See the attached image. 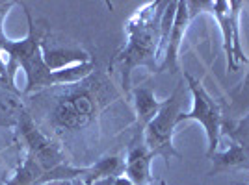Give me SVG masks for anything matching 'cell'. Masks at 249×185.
<instances>
[{"label": "cell", "instance_id": "14", "mask_svg": "<svg viewBox=\"0 0 249 185\" xmlns=\"http://www.w3.org/2000/svg\"><path fill=\"white\" fill-rule=\"evenodd\" d=\"M43 172L45 170L41 169V165L37 163V159L30 152H26V157L22 159L19 169L13 172L11 180L6 185H37Z\"/></svg>", "mask_w": 249, "mask_h": 185}, {"label": "cell", "instance_id": "4", "mask_svg": "<svg viewBox=\"0 0 249 185\" xmlns=\"http://www.w3.org/2000/svg\"><path fill=\"white\" fill-rule=\"evenodd\" d=\"M190 17H194L199 10H207L214 15L218 22L223 50L227 56V71L232 72L238 69V63H248V56L242 48L240 41V13L246 8L242 0H214V2H188Z\"/></svg>", "mask_w": 249, "mask_h": 185}, {"label": "cell", "instance_id": "16", "mask_svg": "<svg viewBox=\"0 0 249 185\" xmlns=\"http://www.w3.org/2000/svg\"><path fill=\"white\" fill-rule=\"evenodd\" d=\"M229 109L234 117H238V115L244 117L246 113H249V74L236 89L231 91V106H229Z\"/></svg>", "mask_w": 249, "mask_h": 185}, {"label": "cell", "instance_id": "15", "mask_svg": "<svg viewBox=\"0 0 249 185\" xmlns=\"http://www.w3.org/2000/svg\"><path fill=\"white\" fill-rule=\"evenodd\" d=\"M227 132L229 139L234 143L242 144L249 154V113H246L238 121H223L221 132Z\"/></svg>", "mask_w": 249, "mask_h": 185}, {"label": "cell", "instance_id": "9", "mask_svg": "<svg viewBox=\"0 0 249 185\" xmlns=\"http://www.w3.org/2000/svg\"><path fill=\"white\" fill-rule=\"evenodd\" d=\"M155 155L149 152L145 143H132L126 150L124 157V174L134 185H149L151 176V165Z\"/></svg>", "mask_w": 249, "mask_h": 185}, {"label": "cell", "instance_id": "3", "mask_svg": "<svg viewBox=\"0 0 249 185\" xmlns=\"http://www.w3.org/2000/svg\"><path fill=\"white\" fill-rule=\"evenodd\" d=\"M184 104V82H178L175 91L162 100L160 111L156 117L143 128V143L149 148V152L158 157H162L166 163L169 159H182V154L173 144L175 128L178 126L177 119L182 113Z\"/></svg>", "mask_w": 249, "mask_h": 185}, {"label": "cell", "instance_id": "20", "mask_svg": "<svg viewBox=\"0 0 249 185\" xmlns=\"http://www.w3.org/2000/svg\"><path fill=\"white\" fill-rule=\"evenodd\" d=\"M236 185H249V184H236Z\"/></svg>", "mask_w": 249, "mask_h": 185}, {"label": "cell", "instance_id": "10", "mask_svg": "<svg viewBox=\"0 0 249 185\" xmlns=\"http://www.w3.org/2000/svg\"><path fill=\"white\" fill-rule=\"evenodd\" d=\"M212 169L208 170V176L223 174L227 170H249V154L242 144L231 141L227 150L216 152L210 157Z\"/></svg>", "mask_w": 249, "mask_h": 185}, {"label": "cell", "instance_id": "7", "mask_svg": "<svg viewBox=\"0 0 249 185\" xmlns=\"http://www.w3.org/2000/svg\"><path fill=\"white\" fill-rule=\"evenodd\" d=\"M190 21H192V17H190L188 2H184V0L177 2L175 19H173V26H171V31H169V37H167L166 52L162 56V63L158 65V72L178 71V50H180V45L184 41V35H186Z\"/></svg>", "mask_w": 249, "mask_h": 185}, {"label": "cell", "instance_id": "2", "mask_svg": "<svg viewBox=\"0 0 249 185\" xmlns=\"http://www.w3.org/2000/svg\"><path fill=\"white\" fill-rule=\"evenodd\" d=\"M103 85L106 83L93 78V74L80 83L63 85L65 91L56 98L52 108V126L58 132L69 135L91 128L99 115L104 111L106 104L112 102L106 98Z\"/></svg>", "mask_w": 249, "mask_h": 185}, {"label": "cell", "instance_id": "8", "mask_svg": "<svg viewBox=\"0 0 249 185\" xmlns=\"http://www.w3.org/2000/svg\"><path fill=\"white\" fill-rule=\"evenodd\" d=\"M41 54L45 65L51 71H60L71 65L91 62V56L78 46H65V45H54L49 37H43Z\"/></svg>", "mask_w": 249, "mask_h": 185}, {"label": "cell", "instance_id": "5", "mask_svg": "<svg viewBox=\"0 0 249 185\" xmlns=\"http://www.w3.org/2000/svg\"><path fill=\"white\" fill-rule=\"evenodd\" d=\"M184 80L186 87L192 92V109L188 113H180L177 123H184V121H197L207 135V157L210 159L212 155L218 152L219 137H221V124H223V113H221V106L218 100L203 87V83L197 78H194L190 72H184Z\"/></svg>", "mask_w": 249, "mask_h": 185}, {"label": "cell", "instance_id": "6", "mask_svg": "<svg viewBox=\"0 0 249 185\" xmlns=\"http://www.w3.org/2000/svg\"><path fill=\"white\" fill-rule=\"evenodd\" d=\"M19 134H21L22 141L26 144V152H30L37 159V163L41 165L45 172L67 163L62 148L52 143L51 137L43 134L37 128V124L34 123L30 113L24 111V109H21V113H19Z\"/></svg>", "mask_w": 249, "mask_h": 185}, {"label": "cell", "instance_id": "1", "mask_svg": "<svg viewBox=\"0 0 249 185\" xmlns=\"http://www.w3.org/2000/svg\"><path fill=\"white\" fill-rule=\"evenodd\" d=\"M167 2H147L126 22V45L115 58L121 65V83L124 94L130 91V74L136 67L158 72L156 60L160 50V19Z\"/></svg>", "mask_w": 249, "mask_h": 185}, {"label": "cell", "instance_id": "13", "mask_svg": "<svg viewBox=\"0 0 249 185\" xmlns=\"http://www.w3.org/2000/svg\"><path fill=\"white\" fill-rule=\"evenodd\" d=\"M95 72V62L78 63V65H71L60 71H52V83L54 85H73V83H80L86 78H89Z\"/></svg>", "mask_w": 249, "mask_h": 185}, {"label": "cell", "instance_id": "18", "mask_svg": "<svg viewBox=\"0 0 249 185\" xmlns=\"http://www.w3.org/2000/svg\"><path fill=\"white\" fill-rule=\"evenodd\" d=\"M69 185H86V184H84L82 180L78 178V180H73V182H69Z\"/></svg>", "mask_w": 249, "mask_h": 185}, {"label": "cell", "instance_id": "21", "mask_svg": "<svg viewBox=\"0 0 249 185\" xmlns=\"http://www.w3.org/2000/svg\"><path fill=\"white\" fill-rule=\"evenodd\" d=\"M162 185H166V184H164V182H162Z\"/></svg>", "mask_w": 249, "mask_h": 185}, {"label": "cell", "instance_id": "17", "mask_svg": "<svg viewBox=\"0 0 249 185\" xmlns=\"http://www.w3.org/2000/svg\"><path fill=\"white\" fill-rule=\"evenodd\" d=\"M13 6H15V2H0V37H4V33H2V21H4L6 13H8Z\"/></svg>", "mask_w": 249, "mask_h": 185}, {"label": "cell", "instance_id": "19", "mask_svg": "<svg viewBox=\"0 0 249 185\" xmlns=\"http://www.w3.org/2000/svg\"><path fill=\"white\" fill-rule=\"evenodd\" d=\"M47 185H65V182H54V184H47ZM67 185H69V182H67Z\"/></svg>", "mask_w": 249, "mask_h": 185}, {"label": "cell", "instance_id": "11", "mask_svg": "<svg viewBox=\"0 0 249 185\" xmlns=\"http://www.w3.org/2000/svg\"><path fill=\"white\" fill-rule=\"evenodd\" d=\"M124 174V159L119 155H104L93 165L86 167L84 176L80 178L86 185H95L103 180H110V178H117V176Z\"/></svg>", "mask_w": 249, "mask_h": 185}, {"label": "cell", "instance_id": "12", "mask_svg": "<svg viewBox=\"0 0 249 185\" xmlns=\"http://www.w3.org/2000/svg\"><path fill=\"white\" fill-rule=\"evenodd\" d=\"M160 106H162V100L156 98L155 91L151 87H136L134 89L136 123H138L142 132L160 111Z\"/></svg>", "mask_w": 249, "mask_h": 185}]
</instances>
